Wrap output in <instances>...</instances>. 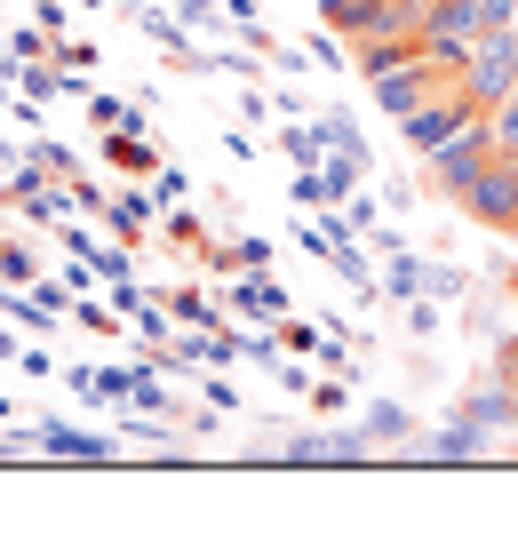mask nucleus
<instances>
[{
  "mask_svg": "<svg viewBox=\"0 0 518 558\" xmlns=\"http://www.w3.org/2000/svg\"><path fill=\"white\" fill-rule=\"evenodd\" d=\"M320 24L335 40H414L423 33V0H320Z\"/></svg>",
  "mask_w": 518,
  "mask_h": 558,
  "instance_id": "f257e3e1",
  "label": "nucleus"
},
{
  "mask_svg": "<svg viewBox=\"0 0 518 558\" xmlns=\"http://www.w3.org/2000/svg\"><path fill=\"white\" fill-rule=\"evenodd\" d=\"M479 33H486V24H479V0H423V33H414V48L462 81V57L479 48Z\"/></svg>",
  "mask_w": 518,
  "mask_h": 558,
  "instance_id": "f03ea898",
  "label": "nucleus"
},
{
  "mask_svg": "<svg viewBox=\"0 0 518 558\" xmlns=\"http://www.w3.org/2000/svg\"><path fill=\"white\" fill-rule=\"evenodd\" d=\"M471 223H486V232H503V240H518V151H495V160L479 168V184L455 199Z\"/></svg>",
  "mask_w": 518,
  "mask_h": 558,
  "instance_id": "7ed1b4c3",
  "label": "nucleus"
},
{
  "mask_svg": "<svg viewBox=\"0 0 518 558\" xmlns=\"http://www.w3.org/2000/svg\"><path fill=\"white\" fill-rule=\"evenodd\" d=\"M471 120H486V112L471 105V88H462V81H447V88H438V96H431L423 112H407V120H399V136H407V144H414V151H423V160H431V151L447 144V136H462V129H471Z\"/></svg>",
  "mask_w": 518,
  "mask_h": 558,
  "instance_id": "20e7f679",
  "label": "nucleus"
},
{
  "mask_svg": "<svg viewBox=\"0 0 518 558\" xmlns=\"http://www.w3.org/2000/svg\"><path fill=\"white\" fill-rule=\"evenodd\" d=\"M462 88H471L479 112H495L503 96L518 88V40L510 33H479V48L462 57Z\"/></svg>",
  "mask_w": 518,
  "mask_h": 558,
  "instance_id": "39448f33",
  "label": "nucleus"
},
{
  "mask_svg": "<svg viewBox=\"0 0 518 558\" xmlns=\"http://www.w3.org/2000/svg\"><path fill=\"white\" fill-rule=\"evenodd\" d=\"M486 160H495V129H486V120H471L462 136H447V144L431 151V184L447 192V199H462V192L479 184V168H486Z\"/></svg>",
  "mask_w": 518,
  "mask_h": 558,
  "instance_id": "423d86ee",
  "label": "nucleus"
},
{
  "mask_svg": "<svg viewBox=\"0 0 518 558\" xmlns=\"http://www.w3.org/2000/svg\"><path fill=\"white\" fill-rule=\"evenodd\" d=\"M455 72L447 64H431V57H407V64H391L383 81H368L375 88V105H383V120H407V112H423L438 88H447Z\"/></svg>",
  "mask_w": 518,
  "mask_h": 558,
  "instance_id": "0eeeda50",
  "label": "nucleus"
},
{
  "mask_svg": "<svg viewBox=\"0 0 518 558\" xmlns=\"http://www.w3.org/2000/svg\"><path fill=\"white\" fill-rule=\"evenodd\" d=\"M288 463H351V454H368V439L359 430H303V439L279 447Z\"/></svg>",
  "mask_w": 518,
  "mask_h": 558,
  "instance_id": "6e6552de",
  "label": "nucleus"
},
{
  "mask_svg": "<svg viewBox=\"0 0 518 558\" xmlns=\"http://www.w3.org/2000/svg\"><path fill=\"white\" fill-rule=\"evenodd\" d=\"M40 454H64V463H72V454H81V463H104V454H112V439H88L81 423L48 415V423H40Z\"/></svg>",
  "mask_w": 518,
  "mask_h": 558,
  "instance_id": "1a4fd4ad",
  "label": "nucleus"
},
{
  "mask_svg": "<svg viewBox=\"0 0 518 558\" xmlns=\"http://www.w3.org/2000/svg\"><path fill=\"white\" fill-rule=\"evenodd\" d=\"M104 216H112V232L136 247L152 223H160V192H112V208H104Z\"/></svg>",
  "mask_w": 518,
  "mask_h": 558,
  "instance_id": "9d476101",
  "label": "nucleus"
},
{
  "mask_svg": "<svg viewBox=\"0 0 518 558\" xmlns=\"http://www.w3.org/2000/svg\"><path fill=\"white\" fill-rule=\"evenodd\" d=\"M479 447H486V430H479L471 415H455L447 430H431V439H423V454H431V463H471Z\"/></svg>",
  "mask_w": 518,
  "mask_h": 558,
  "instance_id": "9b49d317",
  "label": "nucleus"
},
{
  "mask_svg": "<svg viewBox=\"0 0 518 558\" xmlns=\"http://www.w3.org/2000/svg\"><path fill=\"white\" fill-rule=\"evenodd\" d=\"M104 160H112L120 175H160V151L144 144V129H112L104 136Z\"/></svg>",
  "mask_w": 518,
  "mask_h": 558,
  "instance_id": "f8f14e48",
  "label": "nucleus"
},
{
  "mask_svg": "<svg viewBox=\"0 0 518 558\" xmlns=\"http://www.w3.org/2000/svg\"><path fill=\"white\" fill-rule=\"evenodd\" d=\"M48 48H57V33H48V24H9V40H0V57H9V72H16V64H40Z\"/></svg>",
  "mask_w": 518,
  "mask_h": 558,
  "instance_id": "ddd939ff",
  "label": "nucleus"
},
{
  "mask_svg": "<svg viewBox=\"0 0 518 558\" xmlns=\"http://www.w3.org/2000/svg\"><path fill=\"white\" fill-rule=\"evenodd\" d=\"M407 57H423V48H414V40H359V48H351V64L368 72V81H383V72L407 64Z\"/></svg>",
  "mask_w": 518,
  "mask_h": 558,
  "instance_id": "4468645a",
  "label": "nucleus"
},
{
  "mask_svg": "<svg viewBox=\"0 0 518 558\" xmlns=\"http://www.w3.org/2000/svg\"><path fill=\"white\" fill-rule=\"evenodd\" d=\"M88 120H96L104 136H112V129H144V105H120V96H88Z\"/></svg>",
  "mask_w": 518,
  "mask_h": 558,
  "instance_id": "2eb2a0df",
  "label": "nucleus"
},
{
  "mask_svg": "<svg viewBox=\"0 0 518 558\" xmlns=\"http://www.w3.org/2000/svg\"><path fill=\"white\" fill-rule=\"evenodd\" d=\"M0 279H9V288H33V279H40V264H33V247H16L9 232H0Z\"/></svg>",
  "mask_w": 518,
  "mask_h": 558,
  "instance_id": "dca6fc26",
  "label": "nucleus"
},
{
  "mask_svg": "<svg viewBox=\"0 0 518 558\" xmlns=\"http://www.w3.org/2000/svg\"><path fill=\"white\" fill-rule=\"evenodd\" d=\"M486 129H495V151H518V88L503 96L495 112H486Z\"/></svg>",
  "mask_w": 518,
  "mask_h": 558,
  "instance_id": "f3484780",
  "label": "nucleus"
},
{
  "mask_svg": "<svg viewBox=\"0 0 518 558\" xmlns=\"http://www.w3.org/2000/svg\"><path fill=\"white\" fill-rule=\"evenodd\" d=\"M33 160H40L48 175H64V184L81 175V151H64V144H33Z\"/></svg>",
  "mask_w": 518,
  "mask_h": 558,
  "instance_id": "a211bd4d",
  "label": "nucleus"
},
{
  "mask_svg": "<svg viewBox=\"0 0 518 558\" xmlns=\"http://www.w3.org/2000/svg\"><path fill=\"white\" fill-rule=\"evenodd\" d=\"M231 295H240L248 312H279V288H272V279H240V288H231Z\"/></svg>",
  "mask_w": 518,
  "mask_h": 558,
  "instance_id": "6ab92c4d",
  "label": "nucleus"
},
{
  "mask_svg": "<svg viewBox=\"0 0 518 558\" xmlns=\"http://www.w3.org/2000/svg\"><path fill=\"white\" fill-rule=\"evenodd\" d=\"M168 312H176V319H192V327H207V319H216V312L200 303V288H176V295H168Z\"/></svg>",
  "mask_w": 518,
  "mask_h": 558,
  "instance_id": "aec40b11",
  "label": "nucleus"
},
{
  "mask_svg": "<svg viewBox=\"0 0 518 558\" xmlns=\"http://www.w3.org/2000/svg\"><path fill=\"white\" fill-rule=\"evenodd\" d=\"M160 232H168V240H184V247H207V232H200V216H160Z\"/></svg>",
  "mask_w": 518,
  "mask_h": 558,
  "instance_id": "412c9836",
  "label": "nucleus"
},
{
  "mask_svg": "<svg viewBox=\"0 0 518 558\" xmlns=\"http://www.w3.org/2000/svg\"><path fill=\"white\" fill-rule=\"evenodd\" d=\"M510 16H518V0H479V24H486V33H510Z\"/></svg>",
  "mask_w": 518,
  "mask_h": 558,
  "instance_id": "4be33fe9",
  "label": "nucleus"
},
{
  "mask_svg": "<svg viewBox=\"0 0 518 558\" xmlns=\"http://www.w3.org/2000/svg\"><path fill=\"white\" fill-rule=\"evenodd\" d=\"M33 24H48V33H64V0H33Z\"/></svg>",
  "mask_w": 518,
  "mask_h": 558,
  "instance_id": "5701e85b",
  "label": "nucleus"
},
{
  "mask_svg": "<svg viewBox=\"0 0 518 558\" xmlns=\"http://www.w3.org/2000/svg\"><path fill=\"white\" fill-rule=\"evenodd\" d=\"M176 16H184V24H207V33H216V9H207V0H176Z\"/></svg>",
  "mask_w": 518,
  "mask_h": 558,
  "instance_id": "b1692460",
  "label": "nucleus"
},
{
  "mask_svg": "<svg viewBox=\"0 0 518 558\" xmlns=\"http://www.w3.org/2000/svg\"><path fill=\"white\" fill-rule=\"evenodd\" d=\"M495 375H503V384L518 391V343H503V360H495Z\"/></svg>",
  "mask_w": 518,
  "mask_h": 558,
  "instance_id": "393cba45",
  "label": "nucleus"
},
{
  "mask_svg": "<svg viewBox=\"0 0 518 558\" xmlns=\"http://www.w3.org/2000/svg\"><path fill=\"white\" fill-rule=\"evenodd\" d=\"M16 208V199H9V168H0V216H9Z\"/></svg>",
  "mask_w": 518,
  "mask_h": 558,
  "instance_id": "a878e982",
  "label": "nucleus"
},
{
  "mask_svg": "<svg viewBox=\"0 0 518 558\" xmlns=\"http://www.w3.org/2000/svg\"><path fill=\"white\" fill-rule=\"evenodd\" d=\"M0 360H16V336H9V327H0Z\"/></svg>",
  "mask_w": 518,
  "mask_h": 558,
  "instance_id": "bb28decb",
  "label": "nucleus"
}]
</instances>
